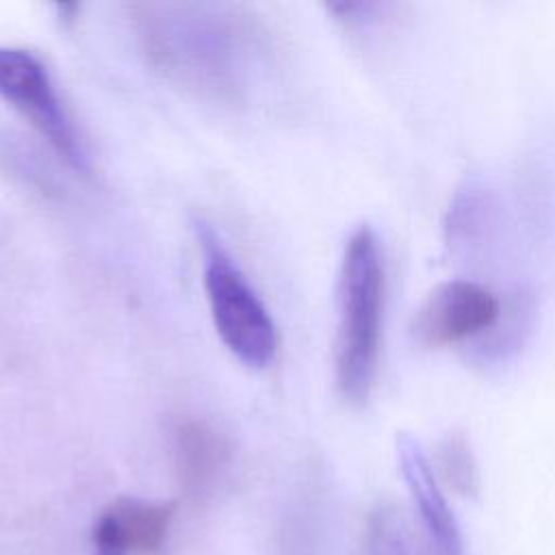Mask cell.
<instances>
[{
    "mask_svg": "<svg viewBox=\"0 0 555 555\" xmlns=\"http://www.w3.org/2000/svg\"><path fill=\"white\" fill-rule=\"evenodd\" d=\"M362 555H410L401 516L392 505L371 509L362 535Z\"/></svg>",
    "mask_w": 555,
    "mask_h": 555,
    "instance_id": "10",
    "label": "cell"
},
{
    "mask_svg": "<svg viewBox=\"0 0 555 555\" xmlns=\"http://www.w3.org/2000/svg\"><path fill=\"white\" fill-rule=\"evenodd\" d=\"M386 275L375 232L362 223L347 238L338 271V325L334 375L349 405L371 397L379 362Z\"/></svg>",
    "mask_w": 555,
    "mask_h": 555,
    "instance_id": "2",
    "label": "cell"
},
{
    "mask_svg": "<svg viewBox=\"0 0 555 555\" xmlns=\"http://www.w3.org/2000/svg\"><path fill=\"white\" fill-rule=\"evenodd\" d=\"M436 468L440 479L460 496H473L479 490V468L468 440L462 434H449L436 449Z\"/></svg>",
    "mask_w": 555,
    "mask_h": 555,
    "instance_id": "9",
    "label": "cell"
},
{
    "mask_svg": "<svg viewBox=\"0 0 555 555\" xmlns=\"http://www.w3.org/2000/svg\"><path fill=\"white\" fill-rule=\"evenodd\" d=\"M202 247L204 291L221 343L247 366L264 369L278 351L275 323L249 286L219 234L204 221L195 223Z\"/></svg>",
    "mask_w": 555,
    "mask_h": 555,
    "instance_id": "3",
    "label": "cell"
},
{
    "mask_svg": "<svg viewBox=\"0 0 555 555\" xmlns=\"http://www.w3.org/2000/svg\"><path fill=\"white\" fill-rule=\"evenodd\" d=\"M228 440L204 421H184L173 431V460L182 490L189 496L208 494L228 468Z\"/></svg>",
    "mask_w": 555,
    "mask_h": 555,
    "instance_id": "8",
    "label": "cell"
},
{
    "mask_svg": "<svg viewBox=\"0 0 555 555\" xmlns=\"http://www.w3.org/2000/svg\"><path fill=\"white\" fill-rule=\"evenodd\" d=\"M152 61L173 80L219 100H234L243 74L238 26L195 4L141 7Z\"/></svg>",
    "mask_w": 555,
    "mask_h": 555,
    "instance_id": "1",
    "label": "cell"
},
{
    "mask_svg": "<svg viewBox=\"0 0 555 555\" xmlns=\"http://www.w3.org/2000/svg\"><path fill=\"white\" fill-rule=\"evenodd\" d=\"M0 98L11 104L76 171L87 173L91 163L80 132L46 65L24 48L0 46Z\"/></svg>",
    "mask_w": 555,
    "mask_h": 555,
    "instance_id": "4",
    "label": "cell"
},
{
    "mask_svg": "<svg viewBox=\"0 0 555 555\" xmlns=\"http://www.w3.org/2000/svg\"><path fill=\"white\" fill-rule=\"evenodd\" d=\"M501 317L499 297L470 280H449L434 286L410 321L414 343L440 349L464 343L494 327Z\"/></svg>",
    "mask_w": 555,
    "mask_h": 555,
    "instance_id": "5",
    "label": "cell"
},
{
    "mask_svg": "<svg viewBox=\"0 0 555 555\" xmlns=\"http://www.w3.org/2000/svg\"><path fill=\"white\" fill-rule=\"evenodd\" d=\"M397 457L403 481L416 505L421 522L429 535V544L436 555H462L460 525L440 490L436 473L418 444L410 434L397 436Z\"/></svg>",
    "mask_w": 555,
    "mask_h": 555,
    "instance_id": "6",
    "label": "cell"
},
{
    "mask_svg": "<svg viewBox=\"0 0 555 555\" xmlns=\"http://www.w3.org/2000/svg\"><path fill=\"white\" fill-rule=\"evenodd\" d=\"M173 503H150L141 499L113 501L93 525V542L100 551L154 553L169 533Z\"/></svg>",
    "mask_w": 555,
    "mask_h": 555,
    "instance_id": "7",
    "label": "cell"
}]
</instances>
